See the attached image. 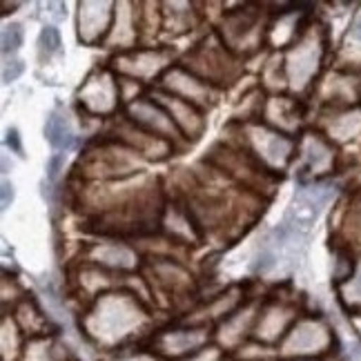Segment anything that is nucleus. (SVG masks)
<instances>
[{
  "label": "nucleus",
  "instance_id": "f257e3e1",
  "mask_svg": "<svg viewBox=\"0 0 361 361\" xmlns=\"http://www.w3.org/2000/svg\"><path fill=\"white\" fill-rule=\"evenodd\" d=\"M332 343H335V335L324 322L305 319L288 332L283 341V355L297 359H314L319 355L330 353Z\"/></svg>",
  "mask_w": 361,
  "mask_h": 361
},
{
  "label": "nucleus",
  "instance_id": "f03ea898",
  "mask_svg": "<svg viewBox=\"0 0 361 361\" xmlns=\"http://www.w3.org/2000/svg\"><path fill=\"white\" fill-rule=\"evenodd\" d=\"M205 343V330L185 328V330H170L159 337L157 348L161 355L172 359H188L203 350Z\"/></svg>",
  "mask_w": 361,
  "mask_h": 361
},
{
  "label": "nucleus",
  "instance_id": "7ed1b4c3",
  "mask_svg": "<svg viewBox=\"0 0 361 361\" xmlns=\"http://www.w3.org/2000/svg\"><path fill=\"white\" fill-rule=\"evenodd\" d=\"M45 136H47V141L54 145V147H69L72 145V132H69L67 128V121L63 116H59L56 112H54L49 118H47V125H45Z\"/></svg>",
  "mask_w": 361,
  "mask_h": 361
},
{
  "label": "nucleus",
  "instance_id": "20e7f679",
  "mask_svg": "<svg viewBox=\"0 0 361 361\" xmlns=\"http://www.w3.org/2000/svg\"><path fill=\"white\" fill-rule=\"evenodd\" d=\"M20 45H23V27L18 23L7 25L5 32H3V51L5 54L16 51Z\"/></svg>",
  "mask_w": 361,
  "mask_h": 361
},
{
  "label": "nucleus",
  "instance_id": "39448f33",
  "mask_svg": "<svg viewBox=\"0 0 361 361\" xmlns=\"http://www.w3.org/2000/svg\"><path fill=\"white\" fill-rule=\"evenodd\" d=\"M353 268H355V263H353V257L348 252H341L337 257V266H335V281H348L350 276H353Z\"/></svg>",
  "mask_w": 361,
  "mask_h": 361
},
{
  "label": "nucleus",
  "instance_id": "423d86ee",
  "mask_svg": "<svg viewBox=\"0 0 361 361\" xmlns=\"http://www.w3.org/2000/svg\"><path fill=\"white\" fill-rule=\"evenodd\" d=\"M40 47L47 54H54L61 47V34L56 27H45V30L40 32Z\"/></svg>",
  "mask_w": 361,
  "mask_h": 361
},
{
  "label": "nucleus",
  "instance_id": "0eeeda50",
  "mask_svg": "<svg viewBox=\"0 0 361 361\" xmlns=\"http://www.w3.org/2000/svg\"><path fill=\"white\" fill-rule=\"evenodd\" d=\"M23 72H25V65H23L20 61L9 63V65L5 67V72H3V80H5V82H11V80H16Z\"/></svg>",
  "mask_w": 361,
  "mask_h": 361
},
{
  "label": "nucleus",
  "instance_id": "6e6552de",
  "mask_svg": "<svg viewBox=\"0 0 361 361\" xmlns=\"http://www.w3.org/2000/svg\"><path fill=\"white\" fill-rule=\"evenodd\" d=\"M350 40H353V43H359L361 45V13L353 20V25H350Z\"/></svg>",
  "mask_w": 361,
  "mask_h": 361
},
{
  "label": "nucleus",
  "instance_id": "1a4fd4ad",
  "mask_svg": "<svg viewBox=\"0 0 361 361\" xmlns=\"http://www.w3.org/2000/svg\"><path fill=\"white\" fill-rule=\"evenodd\" d=\"M7 145H9V147H13V152H23L20 136H18V132H16V130H9V134H7Z\"/></svg>",
  "mask_w": 361,
  "mask_h": 361
},
{
  "label": "nucleus",
  "instance_id": "9d476101",
  "mask_svg": "<svg viewBox=\"0 0 361 361\" xmlns=\"http://www.w3.org/2000/svg\"><path fill=\"white\" fill-rule=\"evenodd\" d=\"M11 201H13V188H11L9 180H5V183H3V207H5V210L11 205Z\"/></svg>",
  "mask_w": 361,
  "mask_h": 361
},
{
  "label": "nucleus",
  "instance_id": "9b49d317",
  "mask_svg": "<svg viewBox=\"0 0 361 361\" xmlns=\"http://www.w3.org/2000/svg\"><path fill=\"white\" fill-rule=\"evenodd\" d=\"M61 163H63V159H61V157H54V159L49 161V176H56V174H59Z\"/></svg>",
  "mask_w": 361,
  "mask_h": 361
},
{
  "label": "nucleus",
  "instance_id": "f8f14e48",
  "mask_svg": "<svg viewBox=\"0 0 361 361\" xmlns=\"http://www.w3.org/2000/svg\"><path fill=\"white\" fill-rule=\"evenodd\" d=\"M353 288H355V295L361 299V274L357 276V279H355V283H353Z\"/></svg>",
  "mask_w": 361,
  "mask_h": 361
},
{
  "label": "nucleus",
  "instance_id": "ddd939ff",
  "mask_svg": "<svg viewBox=\"0 0 361 361\" xmlns=\"http://www.w3.org/2000/svg\"><path fill=\"white\" fill-rule=\"evenodd\" d=\"M293 361H319V359H293Z\"/></svg>",
  "mask_w": 361,
  "mask_h": 361
}]
</instances>
